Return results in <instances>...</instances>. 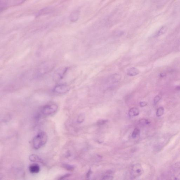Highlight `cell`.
Returning a JSON list of instances; mask_svg holds the SVG:
<instances>
[{"label":"cell","instance_id":"obj_1","mask_svg":"<svg viewBox=\"0 0 180 180\" xmlns=\"http://www.w3.org/2000/svg\"><path fill=\"white\" fill-rule=\"evenodd\" d=\"M48 140V136L46 133L43 131L39 132L33 139V147L36 150H38L43 146Z\"/></svg>","mask_w":180,"mask_h":180},{"label":"cell","instance_id":"obj_2","mask_svg":"<svg viewBox=\"0 0 180 180\" xmlns=\"http://www.w3.org/2000/svg\"><path fill=\"white\" fill-rule=\"evenodd\" d=\"M58 109L57 105L55 104H47L42 107L41 112L46 116H53L57 112Z\"/></svg>","mask_w":180,"mask_h":180},{"label":"cell","instance_id":"obj_3","mask_svg":"<svg viewBox=\"0 0 180 180\" xmlns=\"http://www.w3.org/2000/svg\"><path fill=\"white\" fill-rule=\"evenodd\" d=\"M70 89V87L68 85L61 84L55 86L53 88V91L57 94H62L67 93Z\"/></svg>","mask_w":180,"mask_h":180},{"label":"cell","instance_id":"obj_4","mask_svg":"<svg viewBox=\"0 0 180 180\" xmlns=\"http://www.w3.org/2000/svg\"><path fill=\"white\" fill-rule=\"evenodd\" d=\"M143 168L141 164H137L134 165L132 167L131 172V177L132 179H135L143 173Z\"/></svg>","mask_w":180,"mask_h":180},{"label":"cell","instance_id":"obj_5","mask_svg":"<svg viewBox=\"0 0 180 180\" xmlns=\"http://www.w3.org/2000/svg\"><path fill=\"white\" fill-rule=\"evenodd\" d=\"M68 70V68H62L56 71L53 75V78L56 81H59L64 78Z\"/></svg>","mask_w":180,"mask_h":180},{"label":"cell","instance_id":"obj_6","mask_svg":"<svg viewBox=\"0 0 180 180\" xmlns=\"http://www.w3.org/2000/svg\"><path fill=\"white\" fill-rule=\"evenodd\" d=\"M29 168L30 173L32 174L38 173L40 171V166L38 164L36 163L31 164Z\"/></svg>","mask_w":180,"mask_h":180},{"label":"cell","instance_id":"obj_7","mask_svg":"<svg viewBox=\"0 0 180 180\" xmlns=\"http://www.w3.org/2000/svg\"><path fill=\"white\" fill-rule=\"evenodd\" d=\"M139 71L138 69L135 67L130 68L127 70V74L130 76H135L139 73Z\"/></svg>","mask_w":180,"mask_h":180},{"label":"cell","instance_id":"obj_8","mask_svg":"<svg viewBox=\"0 0 180 180\" xmlns=\"http://www.w3.org/2000/svg\"><path fill=\"white\" fill-rule=\"evenodd\" d=\"M121 76L119 74H113L110 76V80L112 83H118L120 81Z\"/></svg>","mask_w":180,"mask_h":180},{"label":"cell","instance_id":"obj_9","mask_svg":"<svg viewBox=\"0 0 180 180\" xmlns=\"http://www.w3.org/2000/svg\"><path fill=\"white\" fill-rule=\"evenodd\" d=\"M29 160L32 162H39L43 163V162L41 158L37 155L32 154L30 156Z\"/></svg>","mask_w":180,"mask_h":180},{"label":"cell","instance_id":"obj_10","mask_svg":"<svg viewBox=\"0 0 180 180\" xmlns=\"http://www.w3.org/2000/svg\"><path fill=\"white\" fill-rule=\"evenodd\" d=\"M139 114V110L138 108L134 107L130 109L129 112V115L130 117H134L138 116Z\"/></svg>","mask_w":180,"mask_h":180},{"label":"cell","instance_id":"obj_11","mask_svg":"<svg viewBox=\"0 0 180 180\" xmlns=\"http://www.w3.org/2000/svg\"><path fill=\"white\" fill-rule=\"evenodd\" d=\"M79 12L78 11H75L71 14L70 16V20L72 22H74L76 21L78 19Z\"/></svg>","mask_w":180,"mask_h":180},{"label":"cell","instance_id":"obj_12","mask_svg":"<svg viewBox=\"0 0 180 180\" xmlns=\"http://www.w3.org/2000/svg\"><path fill=\"white\" fill-rule=\"evenodd\" d=\"M62 167L63 168H64L66 170L69 171H72L75 168V167H74L73 166L67 164H63Z\"/></svg>","mask_w":180,"mask_h":180},{"label":"cell","instance_id":"obj_13","mask_svg":"<svg viewBox=\"0 0 180 180\" xmlns=\"http://www.w3.org/2000/svg\"><path fill=\"white\" fill-rule=\"evenodd\" d=\"M85 118V114L84 113H81L78 116L77 119V122L81 124L83 122Z\"/></svg>","mask_w":180,"mask_h":180},{"label":"cell","instance_id":"obj_14","mask_svg":"<svg viewBox=\"0 0 180 180\" xmlns=\"http://www.w3.org/2000/svg\"><path fill=\"white\" fill-rule=\"evenodd\" d=\"M164 112V109L163 107H159L158 109L156 112V115L158 117L162 116Z\"/></svg>","mask_w":180,"mask_h":180},{"label":"cell","instance_id":"obj_15","mask_svg":"<svg viewBox=\"0 0 180 180\" xmlns=\"http://www.w3.org/2000/svg\"><path fill=\"white\" fill-rule=\"evenodd\" d=\"M140 131L139 129L135 128L134 129L132 134V137L134 138H136L139 135Z\"/></svg>","mask_w":180,"mask_h":180},{"label":"cell","instance_id":"obj_16","mask_svg":"<svg viewBox=\"0 0 180 180\" xmlns=\"http://www.w3.org/2000/svg\"><path fill=\"white\" fill-rule=\"evenodd\" d=\"M167 31V28L166 27L163 26L159 30L157 33V36H159L165 33Z\"/></svg>","mask_w":180,"mask_h":180},{"label":"cell","instance_id":"obj_17","mask_svg":"<svg viewBox=\"0 0 180 180\" xmlns=\"http://www.w3.org/2000/svg\"><path fill=\"white\" fill-rule=\"evenodd\" d=\"M139 122L142 125L145 126L148 125L150 124V122L148 120L146 119H142L139 121Z\"/></svg>","mask_w":180,"mask_h":180},{"label":"cell","instance_id":"obj_18","mask_svg":"<svg viewBox=\"0 0 180 180\" xmlns=\"http://www.w3.org/2000/svg\"><path fill=\"white\" fill-rule=\"evenodd\" d=\"M107 122H108L107 120L101 119L97 121V125L101 126L106 124Z\"/></svg>","mask_w":180,"mask_h":180},{"label":"cell","instance_id":"obj_19","mask_svg":"<svg viewBox=\"0 0 180 180\" xmlns=\"http://www.w3.org/2000/svg\"><path fill=\"white\" fill-rule=\"evenodd\" d=\"M161 97L160 95H157L155 97L154 99V103L155 105H156L159 101L160 100Z\"/></svg>","mask_w":180,"mask_h":180},{"label":"cell","instance_id":"obj_20","mask_svg":"<svg viewBox=\"0 0 180 180\" xmlns=\"http://www.w3.org/2000/svg\"><path fill=\"white\" fill-rule=\"evenodd\" d=\"M71 176V174L69 173H67L66 174H65L63 176L60 177L59 178H58V180H62L64 179H65L66 178H67L69 177H70Z\"/></svg>","mask_w":180,"mask_h":180},{"label":"cell","instance_id":"obj_21","mask_svg":"<svg viewBox=\"0 0 180 180\" xmlns=\"http://www.w3.org/2000/svg\"><path fill=\"white\" fill-rule=\"evenodd\" d=\"M113 179V176H110V175H106L103 177L102 179L106 180H112Z\"/></svg>","mask_w":180,"mask_h":180},{"label":"cell","instance_id":"obj_22","mask_svg":"<svg viewBox=\"0 0 180 180\" xmlns=\"http://www.w3.org/2000/svg\"><path fill=\"white\" fill-rule=\"evenodd\" d=\"M147 105V103L145 102H140V105L141 107H144Z\"/></svg>","mask_w":180,"mask_h":180},{"label":"cell","instance_id":"obj_23","mask_svg":"<svg viewBox=\"0 0 180 180\" xmlns=\"http://www.w3.org/2000/svg\"><path fill=\"white\" fill-rule=\"evenodd\" d=\"M91 170H90L89 171H88V173H87V178H89L90 175H91Z\"/></svg>","mask_w":180,"mask_h":180},{"label":"cell","instance_id":"obj_24","mask_svg":"<svg viewBox=\"0 0 180 180\" xmlns=\"http://www.w3.org/2000/svg\"><path fill=\"white\" fill-rule=\"evenodd\" d=\"M165 74H164V73H162L161 74V76H162V77H164V76H165Z\"/></svg>","mask_w":180,"mask_h":180},{"label":"cell","instance_id":"obj_25","mask_svg":"<svg viewBox=\"0 0 180 180\" xmlns=\"http://www.w3.org/2000/svg\"><path fill=\"white\" fill-rule=\"evenodd\" d=\"M177 89L180 90V86H178L177 87Z\"/></svg>","mask_w":180,"mask_h":180}]
</instances>
